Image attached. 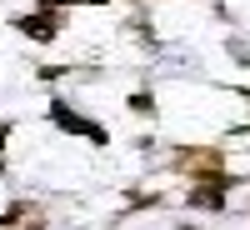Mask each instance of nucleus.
<instances>
[{
	"mask_svg": "<svg viewBox=\"0 0 250 230\" xmlns=\"http://www.w3.org/2000/svg\"><path fill=\"white\" fill-rule=\"evenodd\" d=\"M45 215L35 210V205H10L5 215H0V230H40Z\"/></svg>",
	"mask_w": 250,
	"mask_h": 230,
	"instance_id": "nucleus-4",
	"label": "nucleus"
},
{
	"mask_svg": "<svg viewBox=\"0 0 250 230\" xmlns=\"http://www.w3.org/2000/svg\"><path fill=\"white\" fill-rule=\"evenodd\" d=\"M45 10H60V5H110V0H40Z\"/></svg>",
	"mask_w": 250,
	"mask_h": 230,
	"instance_id": "nucleus-5",
	"label": "nucleus"
},
{
	"mask_svg": "<svg viewBox=\"0 0 250 230\" xmlns=\"http://www.w3.org/2000/svg\"><path fill=\"white\" fill-rule=\"evenodd\" d=\"M230 180H190V210H225Z\"/></svg>",
	"mask_w": 250,
	"mask_h": 230,
	"instance_id": "nucleus-2",
	"label": "nucleus"
},
{
	"mask_svg": "<svg viewBox=\"0 0 250 230\" xmlns=\"http://www.w3.org/2000/svg\"><path fill=\"white\" fill-rule=\"evenodd\" d=\"M15 30H20V35H30V40H40V45H50V40L60 35V15H55V10L20 15V20H15Z\"/></svg>",
	"mask_w": 250,
	"mask_h": 230,
	"instance_id": "nucleus-3",
	"label": "nucleus"
},
{
	"mask_svg": "<svg viewBox=\"0 0 250 230\" xmlns=\"http://www.w3.org/2000/svg\"><path fill=\"white\" fill-rule=\"evenodd\" d=\"M50 120L60 125V130H70V135H85L90 145H110V135H105V125H95V120H85L80 110H70L65 100H50Z\"/></svg>",
	"mask_w": 250,
	"mask_h": 230,
	"instance_id": "nucleus-1",
	"label": "nucleus"
},
{
	"mask_svg": "<svg viewBox=\"0 0 250 230\" xmlns=\"http://www.w3.org/2000/svg\"><path fill=\"white\" fill-rule=\"evenodd\" d=\"M5 140H10V120H0V170H5Z\"/></svg>",
	"mask_w": 250,
	"mask_h": 230,
	"instance_id": "nucleus-7",
	"label": "nucleus"
},
{
	"mask_svg": "<svg viewBox=\"0 0 250 230\" xmlns=\"http://www.w3.org/2000/svg\"><path fill=\"white\" fill-rule=\"evenodd\" d=\"M185 230H190V225H185Z\"/></svg>",
	"mask_w": 250,
	"mask_h": 230,
	"instance_id": "nucleus-9",
	"label": "nucleus"
},
{
	"mask_svg": "<svg viewBox=\"0 0 250 230\" xmlns=\"http://www.w3.org/2000/svg\"><path fill=\"white\" fill-rule=\"evenodd\" d=\"M245 100H250V90H245Z\"/></svg>",
	"mask_w": 250,
	"mask_h": 230,
	"instance_id": "nucleus-8",
	"label": "nucleus"
},
{
	"mask_svg": "<svg viewBox=\"0 0 250 230\" xmlns=\"http://www.w3.org/2000/svg\"><path fill=\"white\" fill-rule=\"evenodd\" d=\"M130 110L145 115V110H155V100H150V95H130Z\"/></svg>",
	"mask_w": 250,
	"mask_h": 230,
	"instance_id": "nucleus-6",
	"label": "nucleus"
}]
</instances>
